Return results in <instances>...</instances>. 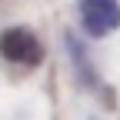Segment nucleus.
<instances>
[{
  "label": "nucleus",
  "mask_w": 120,
  "mask_h": 120,
  "mask_svg": "<svg viewBox=\"0 0 120 120\" xmlns=\"http://www.w3.org/2000/svg\"><path fill=\"white\" fill-rule=\"evenodd\" d=\"M80 23L87 37H107L120 27V4L117 0H80Z\"/></svg>",
  "instance_id": "f03ea898"
},
{
  "label": "nucleus",
  "mask_w": 120,
  "mask_h": 120,
  "mask_svg": "<svg viewBox=\"0 0 120 120\" xmlns=\"http://www.w3.org/2000/svg\"><path fill=\"white\" fill-rule=\"evenodd\" d=\"M0 57L10 60V64L37 67L43 60V47H40V40L30 27H7L0 34Z\"/></svg>",
  "instance_id": "f257e3e1"
}]
</instances>
